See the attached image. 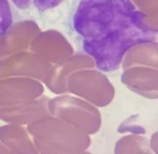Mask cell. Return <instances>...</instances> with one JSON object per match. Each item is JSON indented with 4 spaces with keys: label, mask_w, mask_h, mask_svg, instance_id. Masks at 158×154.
<instances>
[{
    "label": "cell",
    "mask_w": 158,
    "mask_h": 154,
    "mask_svg": "<svg viewBox=\"0 0 158 154\" xmlns=\"http://www.w3.org/2000/svg\"><path fill=\"white\" fill-rule=\"evenodd\" d=\"M35 6L40 10H46L58 6L63 0H33Z\"/></svg>",
    "instance_id": "3957f363"
},
{
    "label": "cell",
    "mask_w": 158,
    "mask_h": 154,
    "mask_svg": "<svg viewBox=\"0 0 158 154\" xmlns=\"http://www.w3.org/2000/svg\"><path fill=\"white\" fill-rule=\"evenodd\" d=\"M73 27L102 70H114L132 46L155 38L145 15L131 0H80Z\"/></svg>",
    "instance_id": "6da1fadb"
},
{
    "label": "cell",
    "mask_w": 158,
    "mask_h": 154,
    "mask_svg": "<svg viewBox=\"0 0 158 154\" xmlns=\"http://www.w3.org/2000/svg\"><path fill=\"white\" fill-rule=\"evenodd\" d=\"M31 0H12V2L21 9H25L29 6Z\"/></svg>",
    "instance_id": "277c9868"
},
{
    "label": "cell",
    "mask_w": 158,
    "mask_h": 154,
    "mask_svg": "<svg viewBox=\"0 0 158 154\" xmlns=\"http://www.w3.org/2000/svg\"><path fill=\"white\" fill-rule=\"evenodd\" d=\"M12 17L8 0H0V32H5L12 23Z\"/></svg>",
    "instance_id": "7a4b0ae2"
}]
</instances>
